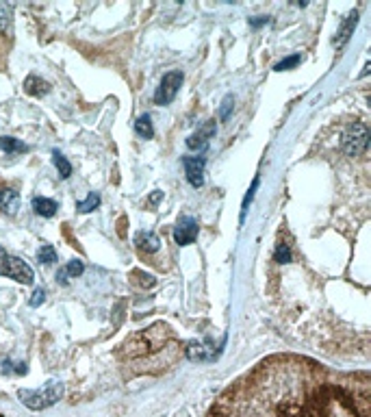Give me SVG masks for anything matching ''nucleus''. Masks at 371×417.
<instances>
[{"mask_svg": "<svg viewBox=\"0 0 371 417\" xmlns=\"http://www.w3.org/2000/svg\"><path fill=\"white\" fill-rule=\"evenodd\" d=\"M356 22H359V13H350L348 16V22L343 24V28H341V33H339V37L334 39V43L341 48V46H345V41L350 39V35H352V31H354V26H356Z\"/></svg>", "mask_w": 371, "mask_h": 417, "instance_id": "ddd939ff", "label": "nucleus"}, {"mask_svg": "<svg viewBox=\"0 0 371 417\" xmlns=\"http://www.w3.org/2000/svg\"><path fill=\"white\" fill-rule=\"evenodd\" d=\"M83 272H85V265H83V261H79V259L70 261V263H68V267H66V274H68V276H72V278L81 276Z\"/></svg>", "mask_w": 371, "mask_h": 417, "instance_id": "6ab92c4d", "label": "nucleus"}, {"mask_svg": "<svg viewBox=\"0 0 371 417\" xmlns=\"http://www.w3.org/2000/svg\"><path fill=\"white\" fill-rule=\"evenodd\" d=\"M367 146H369V128L365 122H354L352 126L343 130V135H341V151L348 157L365 155Z\"/></svg>", "mask_w": 371, "mask_h": 417, "instance_id": "f03ea898", "label": "nucleus"}, {"mask_svg": "<svg viewBox=\"0 0 371 417\" xmlns=\"http://www.w3.org/2000/svg\"><path fill=\"white\" fill-rule=\"evenodd\" d=\"M274 259H276L278 263H289V261H291V250H289V246H287V244H280V246L276 248Z\"/></svg>", "mask_w": 371, "mask_h": 417, "instance_id": "aec40b11", "label": "nucleus"}, {"mask_svg": "<svg viewBox=\"0 0 371 417\" xmlns=\"http://www.w3.org/2000/svg\"><path fill=\"white\" fill-rule=\"evenodd\" d=\"M135 133L143 139H152L154 137V128H152V122H150V115H141L139 120L135 122Z\"/></svg>", "mask_w": 371, "mask_h": 417, "instance_id": "2eb2a0df", "label": "nucleus"}, {"mask_svg": "<svg viewBox=\"0 0 371 417\" xmlns=\"http://www.w3.org/2000/svg\"><path fill=\"white\" fill-rule=\"evenodd\" d=\"M24 92L31 94V96H41V94L48 92V83L41 81V79H37L35 74H31V77L24 81Z\"/></svg>", "mask_w": 371, "mask_h": 417, "instance_id": "f8f14e48", "label": "nucleus"}, {"mask_svg": "<svg viewBox=\"0 0 371 417\" xmlns=\"http://www.w3.org/2000/svg\"><path fill=\"white\" fill-rule=\"evenodd\" d=\"M20 208V196L16 189L11 187H3L0 189V211L7 215H16Z\"/></svg>", "mask_w": 371, "mask_h": 417, "instance_id": "1a4fd4ad", "label": "nucleus"}, {"mask_svg": "<svg viewBox=\"0 0 371 417\" xmlns=\"http://www.w3.org/2000/svg\"><path fill=\"white\" fill-rule=\"evenodd\" d=\"M232 104H234L232 96H226V98H224V102H221V111H219V117H221V120H228V115H230V109H232Z\"/></svg>", "mask_w": 371, "mask_h": 417, "instance_id": "4be33fe9", "label": "nucleus"}, {"mask_svg": "<svg viewBox=\"0 0 371 417\" xmlns=\"http://www.w3.org/2000/svg\"><path fill=\"white\" fill-rule=\"evenodd\" d=\"M215 135V122L209 120L202 128H198V133L187 137V148L191 151H206V146H209V139Z\"/></svg>", "mask_w": 371, "mask_h": 417, "instance_id": "6e6552de", "label": "nucleus"}, {"mask_svg": "<svg viewBox=\"0 0 371 417\" xmlns=\"http://www.w3.org/2000/svg\"><path fill=\"white\" fill-rule=\"evenodd\" d=\"M198 237V222L191 215H183L178 220V224L174 229V240L178 246H189L194 244Z\"/></svg>", "mask_w": 371, "mask_h": 417, "instance_id": "423d86ee", "label": "nucleus"}, {"mask_svg": "<svg viewBox=\"0 0 371 417\" xmlns=\"http://www.w3.org/2000/svg\"><path fill=\"white\" fill-rule=\"evenodd\" d=\"M302 61V57L300 55H293V57H289V59H285V61H280L274 70H278V72H285V70H291V68H295Z\"/></svg>", "mask_w": 371, "mask_h": 417, "instance_id": "412c9836", "label": "nucleus"}, {"mask_svg": "<svg viewBox=\"0 0 371 417\" xmlns=\"http://www.w3.org/2000/svg\"><path fill=\"white\" fill-rule=\"evenodd\" d=\"M63 396V387L59 382H48L43 389H37V391H20V400L28 409H46V407H52L54 402Z\"/></svg>", "mask_w": 371, "mask_h": 417, "instance_id": "20e7f679", "label": "nucleus"}, {"mask_svg": "<svg viewBox=\"0 0 371 417\" xmlns=\"http://www.w3.org/2000/svg\"><path fill=\"white\" fill-rule=\"evenodd\" d=\"M183 166H185V174H187L189 185L202 187L204 185V159L202 157H185Z\"/></svg>", "mask_w": 371, "mask_h": 417, "instance_id": "0eeeda50", "label": "nucleus"}, {"mask_svg": "<svg viewBox=\"0 0 371 417\" xmlns=\"http://www.w3.org/2000/svg\"><path fill=\"white\" fill-rule=\"evenodd\" d=\"M0 148H3L7 155H18V153H26L28 151L26 144H22L16 137H0Z\"/></svg>", "mask_w": 371, "mask_h": 417, "instance_id": "4468645a", "label": "nucleus"}, {"mask_svg": "<svg viewBox=\"0 0 371 417\" xmlns=\"http://www.w3.org/2000/svg\"><path fill=\"white\" fill-rule=\"evenodd\" d=\"M135 244H137L139 250L157 252L159 246H161V240H159V237H157L154 233H150V231H139V233L135 235Z\"/></svg>", "mask_w": 371, "mask_h": 417, "instance_id": "9d476101", "label": "nucleus"}, {"mask_svg": "<svg viewBox=\"0 0 371 417\" xmlns=\"http://www.w3.org/2000/svg\"><path fill=\"white\" fill-rule=\"evenodd\" d=\"M181 85H183V72H176V70L168 72L166 77L161 79V85L154 94V102L159 104V107H166V104H170L176 98Z\"/></svg>", "mask_w": 371, "mask_h": 417, "instance_id": "39448f33", "label": "nucleus"}, {"mask_svg": "<svg viewBox=\"0 0 371 417\" xmlns=\"http://www.w3.org/2000/svg\"><path fill=\"white\" fill-rule=\"evenodd\" d=\"M7 11L3 9V7H0V28H5V24H7Z\"/></svg>", "mask_w": 371, "mask_h": 417, "instance_id": "b1692460", "label": "nucleus"}, {"mask_svg": "<svg viewBox=\"0 0 371 417\" xmlns=\"http://www.w3.org/2000/svg\"><path fill=\"white\" fill-rule=\"evenodd\" d=\"M250 24H252V26H261V24H267V18H254V20H250Z\"/></svg>", "mask_w": 371, "mask_h": 417, "instance_id": "393cba45", "label": "nucleus"}, {"mask_svg": "<svg viewBox=\"0 0 371 417\" xmlns=\"http://www.w3.org/2000/svg\"><path fill=\"white\" fill-rule=\"evenodd\" d=\"M206 417H371L369 376L276 354L226 387Z\"/></svg>", "mask_w": 371, "mask_h": 417, "instance_id": "f257e3e1", "label": "nucleus"}, {"mask_svg": "<svg viewBox=\"0 0 371 417\" xmlns=\"http://www.w3.org/2000/svg\"><path fill=\"white\" fill-rule=\"evenodd\" d=\"M98 204H100V196L92 191L83 202L77 204V208H79L81 213H89V211H94V208H98Z\"/></svg>", "mask_w": 371, "mask_h": 417, "instance_id": "f3484780", "label": "nucleus"}, {"mask_svg": "<svg viewBox=\"0 0 371 417\" xmlns=\"http://www.w3.org/2000/svg\"><path fill=\"white\" fill-rule=\"evenodd\" d=\"M37 259H39V263H54L57 261V250L50 244L41 246L39 252H37Z\"/></svg>", "mask_w": 371, "mask_h": 417, "instance_id": "a211bd4d", "label": "nucleus"}, {"mask_svg": "<svg viewBox=\"0 0 371 417\" xmlns=\"http://www.w3.org/2000/svg\"><path fill=\"white\" fill-rule=\"evenodd\" d=\"M43 300H46V291H43V289H35V291H33V298L28 300V304H31V307H39Z\"/></svg>", "mask_w": 371, "mask_h": 417, "instance_id": "5701e85b", "label": "nucleus"}, {"mask_svg": "<svg viewBox=\"0 0 371 417\" xmlns=\"http://www.w3.org/2000/svg\"><path fill=\"white\" fill-rule=\"evenodd\" d=\"M0 276H9L18 282H24V285H31L35 280V272L33 267L24 263L22 259L9 255L3 248H0Z\"/></svg>", "mask_w": 371, "mask_h": 417, "instance_id": "7ed1b4c3", "label": "nucleus"}, {"mask_svg": "<svg viewBox=\"0 0 371 417\" xmlns=\"http://www.w3.org/2000/svg\"><path fill=\"white\" fill-rule=\"evenodd\" d=\"M33 208H35V213L41 217H52L57 213L59 204L50 198H33Z\"/></svg>", "mask_w": 371, "mask_h": 417, "instance_id": "9b49d317", "label": "nucleus"}, {"mask_svg": "<svg viewBox=\"0 0 371 417\" xmlns=\"http://www.w3.org/2000/svg\"><path fill=\"white\" fill-rule=\"evenodd\" d=\"M52 161H54V166H57L59 174H61V178H70V176H72V166H70V161H68L61 153H59V151L52 153Z\"/></svg>", "mask_w": 371, "mask_h": 417, "instance_id": "dca6fc26", "label": "nucleus"}]
</instances>
